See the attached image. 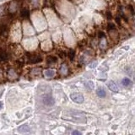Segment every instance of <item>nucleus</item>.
I'll use <instances>...</instances> for the list:
<instances>
[{
  "label": "nucleus",
  "mask_w": 135,
  "mask_h": 135,
  "mask_svg": "<svg viewBox=\"0 0 135 135\" xmlns=\"http://www.w3.org/2000/svg\"><path fill=\"white\" fill-rule=\"evenodd\" d=\"M70 99L73 102L77 103V104H81L84 101V97L80 93H74V94L70 95Z\"/></svg>",
  "instance_id": "obj_1"
},
{
  "label": "nucleus",
  "mask_w": 135,
  "mask_h": 135,
  "mask_svg": "<svg viewBox=\"0 0 135 135\" xmlns=\"http://www.w3.org/2000/svg\"><path fill=\"white\" fill-rule=\"evenodd\" d=\"M42 101L45 105H47V106H53L55 103L54 99H53V97L51 96V95H46V96H43Z\"/></svg>",
  "instance_id": "obj_2"
},
{
  "label": "nucleus",
  "mask_w": 135,
  "mask_h": 135,
  "mask_svg": "<svg viewBox=\"0 0 135 135\" xmlns=\"http://www.w3.org/2000/svg\"><path fill=\"white\" fill-rule=\"evenodd\" d=\"M107 86H108V88L112 91H113V92H118V90H119L118 86L114 81H112V80L109 81V82L107 83Z\"/></svg>",
  "instance_id": "obj_3"
},
{
  "label": "nucleus",
  "mask_w": 135,
  "mask_h": 135,
  "mask_svg": "<svg viewBox=\"0 0 135 135\" xmlns=\"http://www.w3.org/2000/svg\"><path fill=\"white\" fill-rule=\"evenodd\" d=\"M96 95L100 97V98H105V97L106 96V92L103 88H99L97 89L96 90Z\"/></svg>",
  "instance_id": "obj_4"
},
{
  "label": "nucleus",
  "mask_w": 135,
  "mask_h": 135,
  "mask_svg": "<svg viewBox=\"0 0 135 135\" xmlns=\"http://www.w3.org/2000/svg\"><path fill=\"white\" fill-rule=\"evenodd\" d=\"M56 74V72L52 69H47V70H45L44 72V75L46 78H52L54 75Z\"/></svg>",
  "instance_id": "obj_5"
},
{
  "label": "nucleus",
  "mask_w": 135,
  "mask_h": 135,
  "mask_svg": "<svg viewBox=\"0 0 135 135\" xmlns=\"http://www.w3.org/2000/svg\"><path fill=\"white\" fill-rule=\"evenodd\" d=\"M122 84L125 87H130L132 85V81L128 78H124L122 80Z\"/></svg>",
  "instance_id": "obj_6"
},
{
  "label": "nucleus",
  "mask_w": 135,
  "mask_h": 135,
  "mask_svg": "<svg viewBox=\"0 0 135 135\" xmlns=\"http://www.w3.org/2000/svg\"><path fill=\"white\" fill-rule=\"evenodd\" d=\"M19 133H27V132H30V128L29 126H27V125H22V126H20L19 128V129H18Z\"/></svg>",
  "instance_id": "obj_7"
},
{
  "label": "nucleus",
  "mask_w": 135,
  "mask_h": 135,
  "mask_svg": "<svg viewBox=\"0 0 135 135\" xmlns=\"http://www.w3.org/2000/svg\"><path fill=\"white\" fill-rule=\"evenodd\" d=\"M60 73H62V74H67L68 73V68L66 65H62V66L60 67Z\"/></svg>",
  "instance_id": "obj_8"
},
{
  "label": "nucleus",
  "mask_w": 135,
  "mask_h": 135,
  "mask_svg": "<svg viewBox=\"0 0 135 135\" xmlns=\"http://www.w3.org/2000/svg\"><path fill=\"white\" fill-rule=\"evenodd\" d=\"M85 85H86L87 89L89 88L90 90H93V89H94V83H93L92 81H88Z\"/></svg>",
  "instance_id": "obj_9"
},
{
  "label": "nucleus",
  "mask_w": 135,
  "mask_h": 135,
  "mask_svg": "<svg viewBox=\"0 0 135 135\" xmlns=\"http://www.w3.org/2000/svg\"><path fill=\"white\" fill-rule=\"evenodd\" d=\"M96 65H97V62H93V63H91L90 65H89V68H93L96 67Z\"/></svg>",
  "instance_id": "obj_10"
},
{
  "label": "nucleus",
  "mask_w": 135,
  "mask_h": 135,
  "mask_svg": "<svg viewBox=\"0 0 135 135\" xmlns=\"http://www.w3.org/2000/svg\"><path fill=\"white\" fill-rule=\"evenodd\" d=\"M28 14H29V11L25 9V10H24V11L22 12V16H24V17L28 16Z\"/></svg>",
  "instance_id": "obj_11"
},
{
  "label": "nucleus",
  "mask_w": 135,
  "mask_h": 135,
  "mask_svg": "<svg viewBox=\"0 0 135 135\" xmlns=\"http://www.w3.org/2000/svg\"><path fill=\"white\" fill-rule=\"evenodd\" d=\"M72 134H73V135H81V134H82L80 132H79V131H77V130L73 131V132L72 133Z\"/></svg>",
  "instance_id": "obj_12"
},
{
  "label": "nucleus",
  "mask_w": 135,
  "mask_h": 135,
  "mask_svg": "<svg viewBox=\"0 0 135 135\" xmlns=\"http://www.w3.org/2000/svg\"><path fill=\"white\" fill-rule=\"evenodd\" d=\"M99 34H100V35H99V36H100V37H104L105 36V35H104V33H103V32H100Z\"/></svg>",
  "instance_id": "obj_13"
},
{
  "label": "nucleus",
  "mask_w": 135,
  "mask_h": 135,
  "mask_svg": "<svg viewBox=\"0 0 135 135\" xmlns=\"http://www.w3.org/2000/svg\"><path fill=\"white\" fill-rule=\"evenodd\" d=\"M2 107H3V103L0 101V109H2Z\"/></svg>",
  "instance_id": "obj_14"
}]
</instances>
